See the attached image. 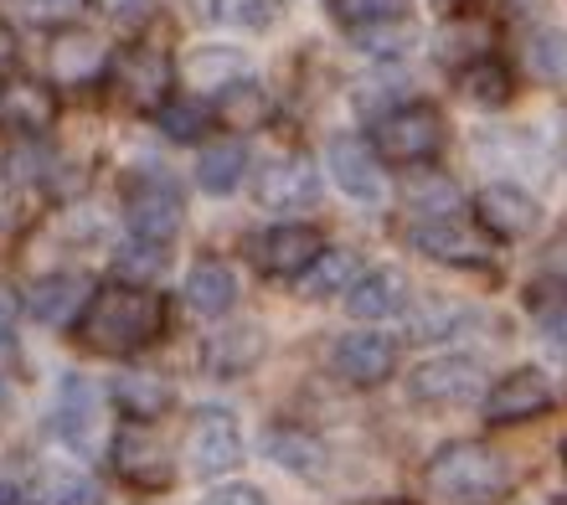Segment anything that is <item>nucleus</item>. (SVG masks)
Instances as JSON below:
<instances>
[{
    "label": "nucleus",
    "mask_w": 567,
    "mask_h": 505,
    "mask_svg": "<svg viewBox=\"0 0 567 505\" xmlns=\"http://www.w3.org/2000/svg\"><path fill=\"white\" fill-rule=\"evenodd\" d=\"M83 341L99 357H130L140 346H150L165 330V299L155 289H130V284H109L93 289L89 310L78 315Z\"/></svg>",
    "instance_id": "1"
},
{
    "label": "nucleus",
    "mask_w": 567,
    "mask_h": 505,
    "mask_svg": "<svg viewBox=\"0 0 567 505\" xmlns=\"http://www.w3.org/2000/svg\"><path fill=\"white\" fill-rule=\"evenodd\" d=\"M506 491V464L485 444H444L423 470V495L433 505H485Z\"/></svg>",
    "instance_id": "2"
},
{
    "label": "nucleus",
    "mask_w": 567,
    "mask_h": 505,
    "mask_svg": "<svg viewBox=\"0 0 567 505\" xmlns=\"http://www.w3.org/2000/svg\"><path fill=\"white\" fill-rule=\"evenodd\" d=\"M444 150V120L433 104H398L377 120V161L423 165Z\"/></svg>",
    "instance_id": "3"
},
{
    "label": "nucleus",
    "mask_w": 567,
    "mask_h": 505,
    "mask_svg": "<svg viewBox=\"0 0 567 505\" xmlns=\"http://www.w3.org/2000/svg\"><path fill=\"white\" fill-rule=\"evenodd\" d=\"M485 392V372L475 357H429L408 372V398L423 408H464Z\"/></svg>",
    "instance_id": "4"
},
{
    "label": "nucleus",
    "mask_w": 567,
    "mask_h": 505,
    "mask_svg": "<svg viewBox=\"0 0 567 505\" xmlns=\"http://www.w3.org/2000/svg\"><path fill=\"white\" fill-rule=\"evenodd\" d=\"M124 217H130V238L171 243L181 233V192L171 176H140L124 186Z\"/></svg>",
    "instance_id": "5"
},
{
    "label": "nucleus",
    "mask_w": 567,
    "mask_h": 505,
    "mask_svg": "<svg viewBox=\"0 0 567 505\" xmlns=\"http://www.w3.org/2000/svg\"><path fill=\"white\" fill-rule=\"evenodd\" d=\"M326 165H330V181H336L351 202H361V207H382V202H388L382 161H377V150L367 145L361 134H336L326 145Z\"/></svg>",
    "instance_id": "6"
},
{
    "label": "nucleus",
    "mask_w": 567,
    "mask_h": 505,
    "mask_svg": "<svg viewBox=\"0 0 567 505\" xmlns=\"http://www.w3.org/2000/svg\"><path fill=\"white\" fill-rule=\"evenodd\" d=\"M99 423H104V392L99 382H89L83 372H62L58 382V402H52V429L68 449L89 454L93 439H99Z\"/></svg>",
    "instance_id": "7"
},
{
    "label": "nucleus",
    "mask_w": 567,
    "mask_h": 505,
    "mask_svg": "<svg viewBox=\"0 0 567 505\" xmlns=\"http://www.w3.org/2000/svg\"><path fill=\"white\" fill-rule=\"evenodd\" d=\"M243 460V433H238V418L223 413V408H202L186 429V464L196 475H227L233 464Z\"/></svg>",
    "instance_id": "8"
},
{
    "label": "nucleus",
    "mask_w": 567,
    "mask_h": 505,
    "mask_svg": "<svg viewBox=\"0 0 567 505\" xmlns=\"http://www.w3.org/2000/svg\"><path fill=\"white\" fill-rule=\"evenodd\" d=\"M475 217H480V227L501 243L532 238V233L542 227L537 196L522 192V186H511V181H495V186H485V192L475 196Z\"/></svg>",
    "instance_id": "9"
},
{
    "label": "nucleus",
    "mask_w": 567,
    "mask_h": 505,
    "mask_svg": "<svg viewBox=\"0 0 567 505\" xmlns=\"http://www.w3.org/2000/svg\"><path fill=\"white\" fill-rule=\"evenodd\" d=\"M547 408H553V382L537 367H516L485 392V418L491 423H526V418H542Z\"/></svg>",
    "instance_id": "10"
},
{
    "label": "nucleus",
    "mask_w": 567,
    "mask_h": 505,
    "mask_svg": "<svg viewBox=\"0 0 567 505\" xmlns=\"http://www.w3.org/2000/svg\"><path fill=\"white\" fill-rule=\"evenodd\" d=\"M326 252V238L305 223H284L274 233L258 238V268L269 274V279H299V274H310L315 258Z\"/></svg>",
    "instance_id": "11"
},
{
    "label": "nucleus",
    "mask_w": 567,
    "mask_h": 505,
    "mask_svg": "<svg viewBox=\"0 0 567 505\" xmlns=\"http://www.w3.org/2000/svg\"><path fill=\"white\" fill-rule=\"evenodd\" d=\"M315 196H320V171H315L305 155H279V161H269L264 176H258V202L269 212L315 207Z\"/></svg>",
    "instance_id": "12"
},
{
    "label": "nucleus",
    "mask_w": 567,
    "mask_h": 505,
    "mask_svg": "<svg viewBox=\"0 0 567 505\" xmlns=\"http://www.w3.org/2000/svg\"><path fill=\"white\" fill-rule=\"evenodd\" d=\"M392 367H398V346H392V336H382V330H351V336H341V346H336V372L357 387L388 382Z\"/></svg>",
    "instance_id": "13"
},
{
    "label": "nucleus",
    "mask_w": 567,
    "mask_h": 505,
    "mask_svg": "<svg viewBox=\"0 0 567 505\" xmlns=\"http://www.w3.org/2000/svg\"><path fill=\"white\" fill-rule=\"evenodd\" d=\"M89 299H93V284L83 274H47V279L31 284L27 310L42 326H73L78 315L89 310Z\"/></svg>",
    "instance_id": "14"
},
{
    "label": "nucleus",
    "mask_w": 567,
    "mask_h": 505,
    "mask_svg": "<svg viewBox=\"0 0 567 505\" xmlns=\"http://www.w3.org/2000/svg\"><path fill=\"white\" fill-rule=\"evenodd\" d=\"M120 89L135 109H161L171 99V58L155 47H130L120 58Z\"/></svg>",
    "instance_id": "15"
},
{
    "label": "nucleus",
    "mask_w": 567,
    "mask_h": 505,
    "mask_svg": "<svg viewBox=\"0 0 567 505\" xmlns=\"http://www.w3.org/2000/svg\"><path fill=\"white\" fill-rule=\"evenodd\" d=\"M114 464H120V475L130 480V485H140V491H161V485H171V460H165V449L155 444L140 423L114 439Z\"/></svg>",
    "instance_id": "16"
},
{
    "label": "nucleus",
    "mask_w": 567,
    "mask_h": 505,
    "mask_svg": "<svg viewBox=\"0 0 567 505\" xmlns=\"http://www.w3.org/2000/svg\"><path fill=\"white\" fill-rule=\"evenodd\" d=\"M264 346L269 341H264L258 326H223V330H212V341L202 346V361H207V372H217V377H238L264 357Z\"/></svg>",
    "instance_id": "17"
},
{
    "label": "nucleus",
    "mask_w": 567,
    "mask_h": 505,
    "mask_svg": "<svg viewBox=\"0 0 567 505\" xmlns=\"http://www.w3.org/2000/svg\"><path fill=\"white\" fill-rule=\"evenodd\" d=\"M264 454H269L279 470H289V475L299 480H320L326 475V444L315 439V433L305 429H289V423H279V429H269V439H264Z\"/></svg>",
    "instance_id": "18"
},
{
    "label": "nucleus",
    "mask_w": 567,
    "mask_h": 505,
    "mask_svg": "<svg viewBox=\"0 0 567 505\" xmlns=\"http://www.w3.org/2000/svg\"><path fill=\"white\" fill-rule=\"evenodd\" d=\"M104 62H109V52L99 37H89V31H58L47 68H52L58 83H93V78L104 73Z\"/></svg>",
    "instance_id": "19"
},
{
    "label": "nucleus",
    "mask_w": 567,
    "mask_h": 505,
    "mask_svg": "<svg viewBox=\"0 0 567 505\" xmlns=\"http://www.w3.org/2000/svg\"><path fill=\"white\" fill-rule=\"evenodd\" d=\"M233 299H238V274H233L223 258H202V264H192V274H186V305H192L196 315L217 320V315L233 310Z\"/></svg>",
    "instance_id": "20"
},
{
    "label": "nucleus",
    "mask_w": 567,
    "mask_h": 505,
    "mask_svg": "<svg viewBox=\"0 0 567 505\" xmlns=\"http://www.w3.org/2000/svg\"><path fill=\"white\" fill-rule=\"evenodd\" d=\"M408 305V289H403V274L398 268H372V274H361L351 284V295H346V310L357 315V320H388Z\"/></svg>",
    "instance_id": "21"
},
{
    "label": "nucleus",
    "mask_w": 567,
    "mask_h": 505,
    "mask_svg": "<svg viewBox=\"0 0 567 505\" xmlns=\"http://www.w3.org/2000/svg\"><path fill=\"white\" fill-rule=\"evenodd\" d=\"M413 248L439 258V264H460V268L485 264V252H491L485 238H475V233H464L454 223H419L413 227Z\"/></svg>",
    "instance_id": "22"
},
{
    "label": "nucleus",
    "mask_w": 567,
    "mask_h": 505,
    "mask_svg": "<svg viewBox=\"0 0 567 505\" xmlns=\"http://www.w3.org/2000/svg\"><path fill=\"white\" fill-rule=\"evenodd\" d=\"M37 505H104V485L78 464H42L37 470Z\"/></svg>",
    "instance_id": "23"
},
{
    "label": "nucleus",
    "mask_w": 567,
    "mask_h": 505,
    "mask_svg": "<svg viewBox=\"0 0 567 505\" xmlns=\"http://www.w3.org/2000/svg\"><path fill=\"white\" fill-rule=\"evenodd\" d=\"M243 176H248V145H243V140H207L202 161H196L202 192L227 196V192H238Z\"/></svg>",
    "instance_id": "24"
},
{
    "label": "nucleus",
    "mask_w": 567,
    "mask_h": 505,
    "mask_svg": "<svg viewBox=\"0 0 567 505\" xmlns=\"http://www.w3.org/2000/svg\"><path fill=\"white\" fill-rule=\"evenodd\" d=\"M408 207L419 212L423 223H454V212L464 207L454 176H439V171H419L408 181Z\"/></svg>",
    "instance_id": "25"
},
{
    "label": "nucleus",
    "mask_w": 567,
    "mask_h": 505,
    "mask_svg": "<svg viewBox=\"0 0 567 505\" xmlns=\"http://www.w3.org/2000/svg\"><path fill=\"white\" fill-rule=\"evenodd\" d=\"M114 398H120V408L135 418V423H155V418L171 408V382L155 372H120Z\"/></svg>",
    "instance_id": "26"
},
{
    "label": "nucleus",
    "mask_w": 567,
    "mask_h": 505,
    "mask_svg": "<svg viewBox=\"0 0 567 505\" xmlns=\"http://www.w3.org/2000/svg\"><path fill=\"white\" fill-rule=\"evenodd\" d=\"M186 78H192L196 89H233V83H243L248 78V58L243 52H233V47H202V52H192L186 58Z\"/></svg>",
    "instance_id": "27"
},
{
    "label": "nucleus",
    "mask_w": 567,
    "mask_h": 505,
    "mask_svg": "<svg viewBox=\"0 0 567 505\" xmlns=\"http://www.w3.org/2000/svg\"><path fill=\"white\" fill-rule=\"evenodd\" d=\"M0 120L21 130H47L52 124V93L42 83H6L0 89Z\"/></svg>",
    "instance_id": "28"
},
{
    "label": "nucleus",
    "mask_w": 567,
    "mask_h": 505,
    "mask_svg": "<svg viewBox=\"0 0 567 505\" xmlns=\"http://www.w3.org/2000/svg\"><path fill=\"white\" fill-rule=\"evenodd\" d=\"M361 279V258L346 248H330L315 258V268L305 274V295L326 299V295H351V284Z\"/></svg>",
    "instance_id": "29"
},
{
    "label": "nucleus",
    "mask_w": 567,
    "mask_h": 505,
    "mask_svg": "<svg viewBox=\"0 0 567 505\" xmlns=\"http://www.w3.org/2000/svg\"><path fill=\"white\" fill-rule=\"evenodd\" d=\"M165 258H171V248H165V243L130 238L120 252H114V268H120V279L130 284V289H150V284L165 274Z\"/></svg>",
    "instance_id": "30"
},
{
    "label": "nucleus",
    "mask_w": 567,
    "mask_h": 505,
    "mask_svg": "<svg viewBox=\"0 0 567 505\" xmlns=\"http://www.w3.org/2000/svg\"><path fill=\"white\" fill-rule=\"evenodd\" d=\"M217 114H223L227 124H238V130H254V124L269 120V93L258 89L254 78H243V83L217 93Z\"/></svg>",
    "instance_id": "31"
},
{
    "label": "nucleus",
    "mask_w": 567,
    "mask_h": 505,
    "mask_svg": "<svg viewBox=\"0 0 567 505\" xmlns=\"http://www.w3.org/2000/svg\"><path fill=\"white\" fill-rule=\"evenodd\" d=\"M475 320V310H464L454 299H433V305H419V310L408 315V326L419 341H439V336H464V326Z\"/></svg>",
    "instance_id": "32"
},
{
    "label": "nucleus",
    "mask_w": 567,
    "mask_h": 505,
    "mask_svg": "<svg viewBox=\"0 0 567 505\" xmlns=\"http://www.w3.org/2000/svg\"><path fill=\"white\" fill-rule=\"evenodd\" d=\"M408 0H330V16L351 31H377V27H392L403 21Z\"/></svg>",
    "instance_id": "33"
},
{
    "label": "nucleus",
    "mask_w": 567,
    "mask_h": 505,
    "mask_svg": "<svg viewBox=\"0 0 567 505\" xmlns=\"http://www.w3.org/2000/svg\"><path fill=\"white\" fill-rule=\"evenodd\" d=\"M526 68L542 78V83H567V31L547 27L526 42Z\"/></svg>",
    "instance_id": "34"
},
{
    "label": "nucleus",
    "mask_w": 567,
    "mask_h": 505,
    "mask_svg": "<svg viewBox=\"0 0 567 505\" xmlns=\"http://www.w3.org/2000/svg\"><path fill=\"white\" fill-rule=\"evenodd\" d=\"M485 42H491V27H485V21H454V27L439 31V58L470 68V62L485 58Z\"/></svg>",
    "instance_id": "35"
},
{
    "label": "nucleus",
    "mask_w": 567,
    "mask_h": 505,
    "mask_svg": "<svg viewBox=\"0 0 567 505\" xmlns=\"http://www.w3.org/2000/svg\"><path fill=\"white\" fill-rule=\"evenodd\" d=\"M464 93H470L475 104H485V109L506 104V99H511V73L495 58H480V62H470V68H464Z\"/></svg>",
    "instance_id": "36"
},
{
    "label": "nucleus",
    "mask_w": 567,
    "mask_h": 505,
    "mask_svg": "<svg viewBox=\"0 0 567 505\" xmlns=\"http://www.w3.org/2000/svg\"><path fill=\"white\" fill-rule=\"evenodd\" d=\"M155 114H161V130L171 140H181V145H192V140L207 134V104L202 99H165Z\"/></svg>",
    "instance_id": "37"
},
{
    "label": "nucleus",
    "mask_w": 567,
    "mask_h": 505,
    "mask_svg": "<svg viewBox=\"0 0 567 505\" xmlns=\"http://www.w3.org/2000/svg\"><path fill=\"white\" fill-rule=\"evenodd\" d=\"M532 310H537V330L547 341V351L557 361H567V295H537L532 289Z\"/></svg>",
    "instance_id": "38"
},
{
    "label": "nucleus",
    "mask_w": 567,
    "mask_h": 505,
    "mask_svg": "<svg viewBox=\"0 0 567 505\" xmlns=\"http://www.w3.org/2000/svg\"><path fill=\"white\" fill-rule=\"evenodd\" d=\"M212 16L233 31H264L274 21L269 0H212Z\"/></svg>",
    "instance_id": "39"
},
{
    "label": "nucleus",
    "mask_w": 567,
    "mask_h": 505,
    "mask_svg": "<svg viewBox=\"0 0 567 505\" xmlns=\"http://www.w3.org/2000/svg\"><path fill=\"white\" fill-rule=\"evenodd\" d=\"M202 505H269V501H264V491H254V485H217Z\"/></svg>",
    "instance_id": "40"
},
{
    "label": "nucleus",
    "mask_w": 567,
    "mask_h": 505,
    "mask_svg": "<svg viewBox=\"0 0 567 505\" xmlns=\"http://www.w3.org/2000/svg\"><path fill=\"white\" fill-rule=\"evenodd\" d=\"M16 315H21V299H16L11 284H0V336L16 326Z\"/></svg>",
    "instance_id": "41"
},
{
    "label": "nucleus",
    "mask_w": 567,
    "mask_h": 505,
    "mask_svg": "<svg viewBox=\"0 0 567 505\" xmlns=\"http://www.w3.org/2000/svg\"><path fill=\"white\" fill-rule=\"evenodd\" d=\"M11 58H16V37H11V27L0 21V68H6Z\"/></svg>",
    "instance_id": "42"
},
{
    "label": "nucleus",
    "mask_w": 567,
    "mask_h": 505,
    "mask_svg": "<svg viewBox=\"0 0 567 505\" xmlns=\"http://www.w3.org/2000/svg\"><path fill=\"white\" fill-rule=\"evenodd\" d=\"M109 16H135L140 11V0H99Z\"/></svg>",
    "instance_id": "43"
},
{
    "label": "nucleus",
    "mask_w": 567,
    "mask_h": 505,
    "mask_svg": "<svg viewBox=\"0 0 567 505\" xmlns=\"http://www.w3.org/2000/svg\"><path fill=\"white\" fill-rule=\"evenodd\" d=\"M16 501H21V491H16V480L0 470V505H16Z\"/></svg>",
    "instance_id": "44"
},
{
    "label": "nucleus",
    "mask_w": 567,
    "mask_h": 505,
    "mask_svg": "<svg viewBox=\"0 0 567 505\" xmlns=\"http://www.w3.org/2000/svg\"><path fill=\"white\" fill-rule=\"evenodd\" d=\"M37 11H47V16H62V11H73L78 0H31Z\"/></svg>",
    "instance_id": "45"
}]
</instances>
